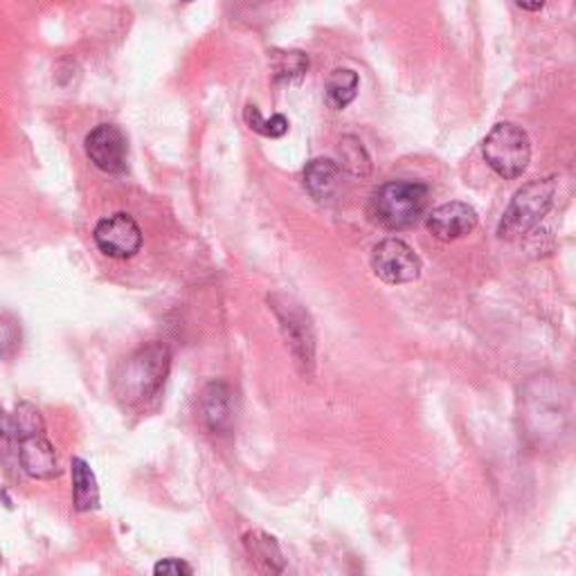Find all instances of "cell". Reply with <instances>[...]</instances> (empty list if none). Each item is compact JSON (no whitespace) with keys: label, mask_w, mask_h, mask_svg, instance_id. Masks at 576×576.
Masks as SVG:
<instances>
[{"label":"cell","mask_w":576,"mask_h":576,"mask_svg":"<svg viewBox=\"0 0 576 576\" xmlns=\"http://www.w3.org/2000/svg\"><path fill=\"white\" fill-rule=\"evenodd\" d=\"M244 120H246V124H248L255 133H259V135H264V137H281V135L288 133V126H291V124H288V120H286L284 115H279V113L272 115L270 120H266L255 104H248V106H246Z\"/></svg>","instance_id":"17"},{"label":"cell","mask_w":576,"mask_h":576,"mask_svg":"<svg viewBox=\"0 0 576 576\" xmlns=\"http://www.w3.org/2000/svg\"><path fill=\"white\" fill-rule=\"evenodd\" d=\"M372 268L388 284H410L421 275V259L405 241L392 237L374 246Z\"/></svg>","instance_id":"5"},{"label":"cell","mask_w":576,"mask_h":576,"mask_svg":"<svg viewBox=\"0 0 576 576\" xmlns=\"http://www.w3.org/2000/svg\"><path fill=\"white\" fill-rule=\"evenodd\" d=\"M305 187L318 203H329L340 187V167L329 158H316L305 167Z\"/></svg>","instance_id":"12"},{"label":"cell","mask_w":576,"mask_h":576,"mask_svg":"<svg viewBox=\"0 0 576 576\" xmlns=\"http://www.w3.org/2000/svg\"><path fill=\"white\" fill-rule=\"evenodd\" d=\"M430 200V189L412 181H392L374 189L370 198V219L392 233L416 226Z\"/></svg>","instance_id":"2"},{"label":"cell","mask_w":576,"mask_h":576,"mask_svg":"<svg viewBox=\"0 0 576 576\" xmlns=\"http://www.w3.org/2000/svg\"><path fill=\"white\" fill-rule=\"evenodd\" d=\"M200 414L214 435H230L237 423V394L224 381H212L200 397Z\"/></svg>","instance_id":"9"},{"label":"cell","mask_w":576,"mask_h":576,"mask_svg":"<svg viewBox=\"0 0 576 576\" xmlns=\"http://www.w3.org/2000/svg\"><path fill=\"white\" fill-rule=\"evenodd\" d=\"M86 156L104 174H122L128 161V142L120 126L100 124L86 135Z\"/></svg>","instance_id":"7"},{"label":"cell","mask_w":576,"mask_h":576,"mask_svg":"<svg viewBox=\"0 0 576 576\" xmlns=\"http://www.w3.org/2000/svg\"><path fill=\"white\" fill-rule=\"evenodd\" d=\"M482 154L486 165L502 178L523 176L532 161V142L525 128L514 122H500L484 137Z\"/></svg>","instance_id":"4"},{"label":"cell","mask_w":576,"mask_h":576,"mask_svg":"<svg viewBox=\"0 0 576 576\" xmlns=\"http://www.w3.org/2000/svg\"><path fill=\"white\" fill-rule=\"evenodd\" d=\"M554 196H556L554 176L527 183L523 189L516 192L510 207L504 209L500 226H497V237L500 239H521L527 233H532L552 209Z\"/></svg>","instance_id":"3"},{"label":"cell","mask_w":576,"mask_h":576,"mask_svg":"<svg viewBox=\"0 0 576 576\" xmlns=\"http://www.w3.org/2000/svg\"><path fill=\"white\" fill-rule=\"evenodd\" d=\"M185 3H189V0H185Z\"/></svg>","instance_id":"23"},{"label":"cell","mask_w":576,"mask_h":576,"mask_svg":"<svg viewBox=\"0 0 576 576\" xmlns=\"http://www.w3.org/2000/svg\"><path fill=\"white\" fill-rule=\"evenodd\" d=\"M19 449V462L23 471L34 480H54L61 475V464L54 446L45 440V432L23 438Z\"/></svg>","instance_id":"11"},{"label":"cell","mask_w":576,"mask_h":576,"mask_svg":"<svg viewBox=\"0 0 576 576\" xmlns=\"http://www.w3.org/2000/svg\"><path fill=\"white\" fill-rule=\"evenodd\" d=\"M23 342V331L21 322L12 313H0V358L8 360L17 356Z\"/></svg>","instance_id":"18"},{"label":"cell","mask_w":576,"mask_h":576,"mask_svg":"<svg viewBox=\"0 0 576 576\" xmlns=\"http://www.w3.org/2000/svg\"><path fill=\"white\" fill-rule=\"evenodd\" d=\"M244 545H246L250 558H255L257 563H264L270 572L284 569V556L272 536H268L264 532H250L244 536Z\"/></svg>","instance_id":"15"},{"label":"cell","mask_w":576,"mask_h":576,"mask_svg":"<svg viewBox=\"0 0 576 576\" xmlns=\"http://www.w3.org/2000/svg\"><path fill=\"white\" fill-rule=\"evenodd\" d=\"M358 72L349 70V68H336L325 86V100L333 111H342L347 109L356 95H358Z\"/></svg>","instance_id":"14"},{"label":"cell","mask_w":576,"mask_h":576,"mask_svg":"<svg viewBox=\"0 0 576 576\" xmlns=\"http://www.w3.org/2000/svg\"><path fill=\"white\" fill-rule=\"evenodd\" d=\"M430 235L440 241H455L466 237L477 226V212L462 200H453L432 209L425 222Z\"/></svg>","instance_id":"10"},{"label":"cell","mask_w":576,"mask_h":576,"mask_svg":"<svg viewBox=\"0 0 576 576\" xmlns=\"http://www.w3.org/2000/svg\"><path fill=\"white\" fill-rule=\"evenodd\" d=\"M154 574L156 576H189V574H194V569H192V565H187L181 558H165V560L156 563Z\"/></svg>","instance_id":"20"},{"label":"cell","mask_w":576,"mask_h":576,"mask_svg":"<svg viewBox=\"0 0 576 576\" xmlns=\"http://www.w3.org/2000/svg\"><path fill=\"white\" fill-rule=\"evenodd\" d=\"M279 300H281V305L277 302V298H272V309L281 322L288 347H291L294 356L298 358V363L311 368L316 340H313V327L309 322V316L291 298H279Z\"/></svg>","instance_id":"8"},{"label":"cell","mask_w":576,"mask_h":576,"mask_svg":"<svg viewBox=\"0 0 576 576\" xmlns=\"http://www.w3.org/2000/svg\"><path fill=\"white\" fill-rule=\"evenodd\" d=\"M309 68V59L305 52L300 50H291V52H284L281 63L277 65V80L281 82H296L300 80Z\"/></svg>","instance_id":"19"},{"label":"cell","mask_w":576,"mask_h":576,"mask_svg":"<svg viewBox=\"0 0 576 576\" xmlns=\"http://www.w3.org/2000/svg\"><path fill=\"white\" fill-rule=\"evenodd\" d=\"M340 156H342V167L356 176V178H368L372 172V163L370 156L366 152L363 144H360L358 137L353 135H344L340 142Z\"/></svg>","instance_id":"16"},{"label":"cell","mask_w":576,"mask_h":576,"mask_svg":"<svg viewBox=\"0 0 576 576\" xmlns=\"http://www.w3.org/2000/svg\"><path fill=\"white\" fill-rule=\"evenodd\" d=\"M172 370V351L163 342H147L128 353L113 372V394L126 408L152 401Z\"/></svg>","instance_id":"1"},{"label":"cell","mask_w":576,"mask_h":576,"mask_svg":"<svg viewBox=\"0 0 576 576\" xmlns=\"http://www.w3.org/2000/svg\"><path fill=\"white\" fill-rule=\"evenodd\" d=\"M95 244L97 248L113 259H128L142 248V230L133 216L120 212L106 216L95 226Z\"/></svg>","instance_id":"6"},{"label":"cell","mask_w":576,"mask_h":576,"mask_svg":"<svg viewBox=\"0 0 576 576\" xmlns=\"http://www.w3.org/2000/svg\"><path fill=\"white\" fill-rule=\"evenodd\" d=\"M72 471V497H75L78 512H93L100 507V486L95 480V473L82 457H72L70 462Z\"/></svg>","instance_id":"13"},{"label":"cell","mask_w":576,"mask_h":576,"mask_svg":"<svg viewBox=\"0 0 576 576\" xmlns=\"http://www.w3.org/2000/svg\"><path fill=\"white\" fill-rule=\"evenodd\" d=\"M19 438H21V432H19L17 414L0 410V440H17L19 442Z\"/></svg>","instance_id":"21"},{"label":"cell","mask_w":576,"mask_h":576,"mask_svg":"<svg viewBox=\"0 0 576 576\" xmlns=\"http://www.w3.org/2000/svg\"><path fill=\"white\" fill-rule=\"evenodd\" d=\"M516 3H518L523 10H527V12H538V10H543L545 0H516Z\"/></svg>","instance_id":"22"}]
</instances>
